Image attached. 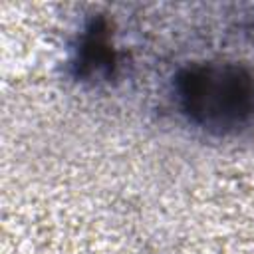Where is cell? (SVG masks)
<instances>
[{"instance_id":"7a4b0ae2","label":"cell","mask_w":254,"mask_h":254,"mask_svg":"<svg viewBox=\"0 0 254 254\" xmlns=\"http://www.w3.org/2000/svg\"><path fill=\"white\" fill-rule=\"evenodd\" d=\"M115 67V52L109 38V28L103 18L93 20L85 30L77 50V75L99 79L111 75Z\"/></svg>"},{"instance_id":"6da1fadb","label":"cell","mask_w":254,"mask_h":254,"mask_svg":"<svg viewBox=\"0 0 254 254\" xmlns=\"http://www.w3.org/2000/svg\"><path fill=\"white\" fill-rule=\"evenodd\" d=\"M183 113L216 135L236 133L254 123V73L238 64H196L177 77Z\"/></svg>"}]
</instances>
